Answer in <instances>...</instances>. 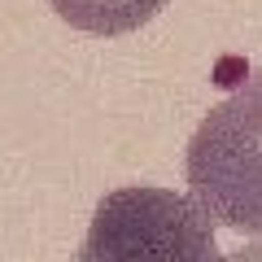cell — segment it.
<instances>
[{
	"label": "cell",
	"mask_w": 262,
	"mask_h": 262,
	"mask_svg": "<svg viewBox=\"0 0 262 262\" xmlns=\"http://www.w3.org/2000/svg\"><path fill=\"white\" fill-rule=\"evenodd\" d=\"M188 188L219 227L262 236V66L192 131Z\"/></svg>",
	"instance_id": "1"
},
{
	"label": "cell",
	"mask_w": 262,
	"mask_h": 262,
	"mask_svg": "<svg viewBox=\"0 0 262 262\" xmlns=\"http://www.w3.org/2000/svg\"><path fill=\"white\" fill-rule=\"evenodd\" d=\"M48 5L57 9V18L88 35H127L166 9V0H48Z\"/></svg>",
	"instance_id": "3"
},
{
	"label": "cell",
	"mask_w": 262,
	"mask_h": 262,
	"mask_svg": "<svg viewBox=\"0 0 262 262\" xmlns=\"http://www.w3.org/2000/svg\"><path fill=\"white\" fill-rule=\"evenodd\" d=\"M223 262H262V245H245V249H236V253H227Z\"/></svg>",
	"instance_id": "4"
},
{
	"label": "cell",
	"mask_w": 262,
	"mask_h": 262,
	"mask_svg": "<svg viewBox=\"0 0 262 262\" xmlns=\"http://www.w3.org/2000/svg\"><path fill=\"white\" fill-rule=\"evenodd\" d=\"M75 262H223L214 219L192 196L131 184L101 196Z\"/></svg>",
	"instance_id": "2"
}]
</instances>
